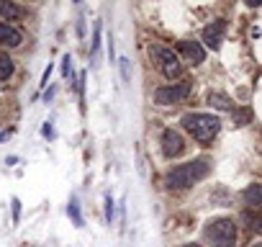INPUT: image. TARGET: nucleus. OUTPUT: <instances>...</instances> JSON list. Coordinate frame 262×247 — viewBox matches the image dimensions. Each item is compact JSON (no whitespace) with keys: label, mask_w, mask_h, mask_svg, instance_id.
<instances>
[{"label":"nucleus","mask_w":262,"mask_h":247,"mask_svg":"<svg viewBox=\"0 0 262 247\" xmlns=\"http://www.w3.org/2000/svg\"><path fill=\"white\" fill-rule=\"evenodd\" d=\"M211 173V162L198 157V160H190V162H183V165H175L167 175H165V186L170 191H183V188H190L193 183L208 178Z\"/></svg>","instance_id":"nucleus-1"},{"label":"nucleus","mask_w":262,"mask_h":247,"mask_svg":"<svg viewBox=\"0 0 262 247\" xmlns=\"http://www.w3.org/2000/svg\"><path fill=\"white\" fill-rule=\"evenodd\" d=\"M70 72H72V57H70V54H64V59H62V75H64V77H70Z\"/></svg>","instance_id":"nucleus-20"},{"label":"nucleus","mask_w":262,"mask_h":247,"mask_svg":"<svg viewBox=\"0 0 262 247\" xmlns=\"http://www.w3.org/2000/svg\"><path fill=\"white\" fill-rule=\"evenodd\" d=\"M0 16H3L6 21H21L24 8H21V6H16L13 0H0Z\"/></svg>","instance_id":"nucleus-12"},{"label":"nucleus","mask_w":262,"mask_h":247,"mask_svg":"<svg viewBox=\"0 0 262 247\" xmlns=\"http://www.w3.org/2000/svg\"><path fill=\"white\" fill-rule=\"evenodd\" d=\"M67 214H70V219H72V224H75V227H82V224H85V221H82V214H80V203H77V198H75V196L70 198Z\"/></svg>","instance_id":"nucleus-16"},{"label":"nucleus","mask_w":262,"mask_h":247,"mask_svg":"<svg viewBox=\"0 0 262 247\" xmlns=\"http://www.w3.org/2000/svg\"><path fill=\"white\" fill-rule=\"evenodd\" d=\"M183 152H185V142H183L180 132L165 129V132H162V155H165L167 160H172V157H180Z\"/></svg>","instance_id":"nucleus-6"},{"label":"nucleus","mask_w":262,"mask_h":247,"mask_svg":"<svg viewBox=\"0 0 262 247\" xmlns=\"http://www.w3.org/2000/svg\"><path fill=\"white\" fill-rule=\"evenodd\" d=\"M100 52V21H95V31H93V44H90V54L98 57Z\"/></svg>","instance_id":"nucleus-17"},{"label":"nucleus","mask_w":262,"mask_h":247,"mask_svg":"<svg viewBox=\"0 0 262 247\" xmlns=\"http://www.w3.org/2000/svg\"><path fill=\"white\" fill-rule=\"evenodd\" d=\"M252 247H262V242H257V244H252Z\"/></svg>","instance_id":"nucleus-26"},{"label":"nucleus","mask_w":262,"mask_h":247,"mask_svg":"<svg viewBox=\"0 0 262 247\" xmlns=\"http://www.w3.org/2000/svg\"><path fill=\"white\" fill-rule=\"evenodd\" d=\"M13 70H16L13 59H11L6 52H0V83H3V80H8V77L13 75Z\"/></svg>","instance_id":"nucleus-14"},{"label":"nucleus","mask_w":262,"mask_h":247,"mask_svg":"<svg viewBox=\"0 0 262 247\" xmlns=\"http://www.w3.org/2000/svg\"><path fill=\"white\" fill-rule=\"evenodd\" d=\"M118 65H121V77H123V83H131V59H128V57H121Z\"/></svg>","instance_id":"nucleus-18"},{"label":"nucleus","mask_w":262,"mask_h":247,"mask_svg":"<svg viewBox=\"0 0 262 247\" xmlns=\"http://www.w3.org/2000/svg\"><path fill=\"white\" fill-rule=\"evenodd\" d=\"M178 52H180L188 62H193V65H201V62L206 59V49H203V44H201V42L183 39V42H178Z\"/></svg>","instance_id":"nucleus-8"},{"label":"nucleus","mask_w":262,"mask_h":247,"mask_svg":"<svg viewBox=\"0 0 262 247\" xmlns=\"http://www.w3.org/2000/svg\"><path fill=\"white\" fill-rule=\"evenodd\" d=\"M242 198H244V203H247L252 211H262V186H259V183L247 186L244 193H242Z\"/></svg>","instance_id":"nucleus-10"},{"label":"nucleus","mask_w":262,"mask_h":247,"mask_svg":"<svg viewBox=\"0 0 262 247\" xmlns=\"http://www.w3.org/2000/svg\"><path fill=\"white\" fill-rule=\"evenodd\" d=\"M49 75H52V65H49V67H47V70H44V77H41V83H39V85H41V88H44V85H47V83H49Z\"/></svg>","instance_id":"nucleus-23"},{"label":"nucleus","mask_w":262,"mask_h":247,"mask_svg":"<svg viewBox=\"0 0 262 247\" xmlns=\"http://www.w3.org/2000/svg\"><path fill=\"white\" fill-rule=\"evenodd\" d=\"M231 121H234L236 129H242V127H247V123L252 121V111L249 108H234L231 111Z\"/></svg>","instance_id":"nucleus-13"},{"label":"nucleus","mask_w":262,"mask_h":247,"mask_svg":"<svg viewBox=\"0 0 262 247\" xmlns=\"http://www.w3.org/2000/svg\"><path fill=\"white\" fill-rule=\"evenodd\" d=\"M208 106L216 108V111H234V100L226 93H219V90H211L208 93Z\"/></svg>","instance_id":"nucleus-11"},{"label":"nucleus","mask_w":262,"mask_h":247,"mask_svg":"<svg viewBox=\"0 0 262 247\" xmlns=\"http://www.w3.org/2000/svg\"><path fill=\"white\" fill-rule=\"evenodd\" d=\"M203 237H206V242H208L211 247H234V244H236L239 232H236L234 219L221 216V219H213V221H208V224H206Z\"/></svg>","instance_id":"nucleus-3"},{"label":"nucleus","mask_w":262,"mask_h":247,"mask_svg":"<svg viewBox=\"0 0 262 247\" xmlns=\"http://www.w3.org/2000/svg\"><path fill=\"white\" fill-rule=\"evenodd\" d=\"M11 206H13V221H18V216H21V201H18V198H13V201H11Z\"/></svg>","instance_id":"nucleus-22"},{"label":"nucleus","mask_w":262,"mask_h":247,"mask_svg":"<svg viewBox=\"0 0 262 247\" xmlns=\"http://www.w3.org/2000/svg\"><path fill=\"white\" fill-rule=\"evenodd\" d=\"M41 134H44L47 139H54V127H52V121H47V123H44V129H41Z\"/></svg>","instance_id":"nucleus-21"},{"label":"nucleus","mask_w":262,"mask_h":247,"mask_svg":"<svg viewBox=\"0 0 262 247\" xmlns=\"http://www.w3.org/2000/svg\"><path fill=\"white\" fill-rule=\"evenodd\" d=\"M149 54L152 59L157 62V67L162 70V75L167 80H178L183 75V62L180 57L172 52V49H165V47H149Z\"/></svg>","instance_id":"nucleus-4"},{"label":"nucleus","mask_w":262,"mask_h":247,"mask_svg":"<svg viewBox=\"0 0 262 247\" xmlns=\"http://www.w3.org/2000/svg\"><path fill=\"white\" fill-rule=\"evenodd\" d=\"M113 57H116V54H113V36H108V59L113 62Z\"/></svg>","instance_id":"nucleus-24"},{"label":"nucleus","mask_w":262,"mask_h":247,"mask_svg":"<svg viewBox=\"0 0 262 247\" xmlns=\"http://www.w3.org/2000/svg\"><path fill=\"white\" fill-rule=\"evenodd\" d=\"M21 42H24V34L16 29V26H8V24H3L0 21V47H21Z\"/></svg>","instance_id":"nucleus-9"},{"label":"nucleus","mask_w":262,"mask_h":247,"mask_svg":"<svg viewBox=\"0 0 262 247\" xmlns=\"http://www.w3.org/2000/svg\"><path fill=\"white\" fill-rule=\"evenodd\" d=\"M244 224L252 229V232H257V234H262V211H247L244 214Z\"/></svg>","instance_id":"nucleus-15"},{"label":"nucleus","mask_w":262,"mask_h":247,"mask_svg":"<svg viewBox=\"0 0 262 247\" xmlns=\"http://www.w3.org/2000/svg\"><path fill=\"white\" fill-rule=\"evenodd\" d=\"M193 85L190 83H172V85H162L155 90V103L160 106H178V103H185L188 95H190Z\"/></svg>","instance_id":"nucleus-5"},{"label":"nucleus","mask_w":262,"mask_h":247,"mask_svg":"<svg viewBox=\"0 0 262 247\" xmlns=\"http://www.w3.org/2000/svg\"><path fill=\"white\" fill-rule=\"evenodd\" d=\"M113 214H116V209H113V196L105 193V221H108V224H113Z\"/></svg>","instance_id":"nucleus-19"},{"label":"nucleus","mask_w":262,"mask_h":247,"mask_svg":"<svg viewBox=\"0 0 262 247\" xmlns=\"http://www.w3.org/2000/svg\"><path fill=\"white\" fill-rule=\"evenodd\" d=\"M224 34H226V21H213L203 29V42L208 49H221V42H224Z\"/></svg>","instance_id":"nucleus-7"},{"label":"nucleus","mask_w":262,"mask_h":247,"mask_svg":"<svg viewBox=\"0 0 262 247\" xmlns=\"http://www.w3.org/2000/svg\"><path fill=\"white\" fill-rule=\"evenodd\" d=\"M183 129L201 145L213 142V137L221 132V121L211 113H185L183 116Z\"/></svg>","instance_id":"nucleus-2"},{"label":"nucleus","mask_w":262,"mask_h":247,"mask_svg":"<svg viewBox=\"0 0 262 247\" xmlns=\"http://www.w3.org/2000/svg\"><path fill=\"white\" fill-rule=\"evenodd\" d=\"M183 247H201V244H195V242H188V244H183Z\"/></svg>","instance_id":"nucleus-25"}]
</instances>
